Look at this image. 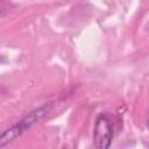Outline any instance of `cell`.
<instances>
[{
	"label": "cell",
	"instance_id": "6da1fadb",
	"mask_svg": "<svg viewBox=\"0 0 149 149\" xmlns=\"http://www.w3.org/2000/svg\"><path fill=\"white\" fill-rule=\"evenodd\" d=\"M50 108H51V104L41 106V107L31 111L28 115H26L16 125H14L13 127L6 129L0 135V148H3L6 144H8L9 142L14 141L16 137H19L20 135H22L26 130L30 129L35 123H37L41 119H43L49 113Z\"/></svg>",
	"mask_w": 149,
	"mask_h": 149
},
{
	"label": "cell",
	"instance_id": "7a4b0ae2",
	"mask_svg": "<svg viewBox=\"0 0 149 149\" xmlns=\"http://www.w3.org/2000/svg\"><path fill=\"white\" fill-rule=\"evenodd\" d=\"M113 139V125L108 114L98 115L93 128V143L98 149H107Z\"/></svg>",
	"mask_w": 149,
	"mask_h": 149
},
{
	"label": "cell",
	"instance_id": "3957f363",
	"mask_svg": "<svg viewBox=\"0 0 149 149\" xmlns=\"http://www.w3.org/2000/svg\"><path fill=\"white\" fill-rule=\"evenodd\" d=\"M147 127L149 128V120H148V123H147Z\"/></svg>",
	"mask_w": 149,
	"mask_h": 149
},
{
	"label": "cell",
	"instance_id": "277c9868",
	"mask_svg": "<svg viewBox=\"0 0 149 149\" xmlns=\"http://www.w3.org/2000/svg\"><path fill=\"white\" fill-rule=\"evenodd\" d=\"M147 29H148V30H149V23H148V24H147Z\"/></svg>",
	"mask_w": 149,
	"mask_h": 149
}]
</instances>
